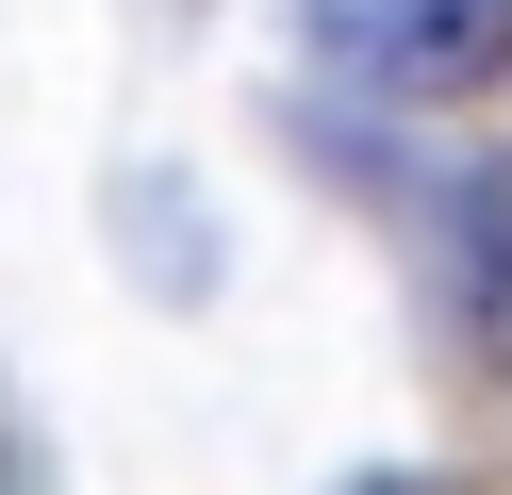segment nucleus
<instances>
[{
    "mask_svg": "<svg viewBox=\"0 0 512 495\" xmlns=\"http://www.w3.org/2000/svg\"><path fill=\"white\" fill-rule=\"evenodd\" d=\"M298 50L331 83H380V99H446L512 50V0H298Z\"/></svg>",
    "mask_w": 512,
    "mask_h": 495,
    "instance_id": "obj_1",
    "label": "nucleus"
}]
</instances>
